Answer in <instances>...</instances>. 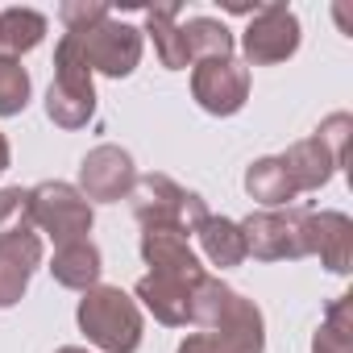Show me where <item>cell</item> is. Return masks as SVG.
<instances>
[{
	"label": "cell",
	"instance_id": "cell-1",
	"mask_svg": "<svg viewBox=\"0 0 353 353\" xmlns=\"http://www.w3.org/2000/svg\"><path fill=\"white\" fill-rule=\"evenodd\" d=\"M75 320H79V332L100 353H137L141 349V332H145L141 307L121 287L96 283L92 291H83V299L75 307Z\"/></svg>",
	"mask_w": 353,
	"mask_h": 353
},
{
	"label": "cell",
	"instance_id": "cell-2",
	"mask_svg": "<svg viewBox=\"0 0 353 353\" xmlns=\"http://www.w3.org/2000/svg\"><path fill=\"white\" fill-rule=\"evenodd\" d=\"M46 117L59 129H83L96 117V83H92V67L79 54L75 38L63 34L54 46V83L46 92Z\"/></svg>",
	"mask_w": 353,
	"mask_h": 353
},
{
	"label": "cell",
	"instance_id": "cell-3",
	"mask_svg": "<svg viewBox=\"0 0 353 353\" xmlns=\"http://www.w3.org/2000/svg\"><path fill=\"white\" fill-rule=\"evenodd\" d=\"M129 204H133V216H137L141 229H150V225H170V229L196 233V225L208 216L204 196L179 188L170 174H137V183H133V192H129Z\"/></svg>",
	"mask_w": 353,
	"mask_h": 353
},
{
	"label": "cell",
	"instance_id": "cell-4",
	"mask_svg": "<svg viewBox=\"0 0 353 353\" xmlns=\"http://www.w3.org/2000/svg\"><path fill=\"white\" fill-rule=\"evenodd\" d=\"M179 353H266V320L254 299L233 291L225 316L212 328H196L179 341Z\"/></svg>",
	"mask_w": 353,
	"mask_h": 353
},
{
	"label": "cell",
	"instance_id": "cell-5",
	"mask_svg": "<svg viewBox=\"0 0 353 353\" xmlns=\"http://www.w3.org/2000/svg\"><path fill=\"white\" fill-rule=\"evenodd\" d=\"M30 200H34V229H38V237H50L54 250L71 245V241H88L96 212L79 196L75 183L46 179V183L30 188Z\"/></svg>",
	"mask_w": 353,
	"mask_h": 353
},
{
	"label": "cell",
	"instance_id": "cell-6",
	"mask_svg": "<svg viewBox=\"0 0 353 353\" xmlns=\"http://www.w3.org/2000/svg\"><path fill=\"white\" fill-rule=\"evenodd\" d=\"M245 233V250L258 262H299L307 258V208H274L250 212L237 221Z\"/></svg>",
	"mask_w": 353,
	"mask_h": 353
},
{
	"label": "cell",
	"instance_id": "cell-7",
	"mask_svg": "<svg viewBox=\"0 0 353 353\" xmlns=\"http://www.w3.org/2000/svg\"><path fill=\"white\" fill-rule=\"evenodd\" d=\"M71 38L79 46V54L88 59L92 75H108V79L133 75L141 63V46H145V34L129 21H117V17H108L83 34H71Z\"/></svg>",
	"mask_w": 353,
	"mask_h": 353
},
{
	"label": "cell",
	"instance_id": "cell-8",
	"mask_svg": "<svg viewBox=\"0 0 353 353\" xmlns=\"http://www.w3.org/2000/svg\"><path fill=\"white\" fill-rule=\"evenodd\" d=\"M299 50V17L291 5H258L241 34L245 67H274Z\"/></svg>",
	"mask_w": 353,
	"mask_h": 353
},
{
	"label": "cell",
	"instance_id": "cell-9",
	"mask_svg": "<svg viewBox=\"0 0 353 353\" xmlns=\"http://www.w3.org/2000/svg\"><path fill=\"white\" fill-rule=\"evenodd\" d=\"M137 250H141V262L150 266L154 279H170V283L196 287L208 274L200 254L192 250V233H183V229L150 225V229H141V245Z\"/></svg>",
	"mask_w": 353,
	"mask_h": 353
},
{
	"label": "cell",
	"instance_id": "cell-10",
	"mask_svg": "<svg viewBox=\"0 0 353 353\" xmlns=\"http://www.w3.org/2000/svg\"><path fill=\"white\" fill-rule=\"evenodd\" d=\"M137 183V166L129 158V150L121 145H96L83 154L79 162V196L88 204H117V200H129Z\"/></svg>",
	"mask_w": 353,
	"mask_h": 353
},
{
	"label": "cell",
	"instance_id": "cell-11",
	"mask_svg": "<svg viewBox=\"0 0 353 353\" xmlns=\"http://www.w3.org/2000/svg\"><path fill=\"white\" fill-rule=\"evenodd\" d=\"M192 96L212 117H233L250 100V67L237 59H212L192 67Z\"/></svg>",
	"mask_w": 353,
	"mask_h": 353
},
{
	"label": "cell",
	"instance_id": "cell-12",
	"mask_svg": "<svg viewBox=\"0 0 353 353\" xmlns=\"http://www.w3.org/2000/svg\"><path fill=\"white\" fill-rule=\"evenodd\" d=\"M307 254L320 258L328 274L353 270V221L345 212H307Z\"/></svg>",
	"mask_w": 353,
	"mask_h": 353
},
{
	"label": "cell",
	"instance_id": "cell-13",
	"mask_svg": "<svg viewBox=\"0 0 353 353\" xmlns=\"http://www.w3.org/2000/svg\"><path fill=\"white\" fill-rule=\"evenodd\" d=\"M38 266H42V237L38 233L0 237V307L21 303Z\"/></svg>",
	"mask_w": 353,
	"mask_h": 353
},
{
	"label": "cell",
	"instance_id": "cell-14",
	"mask_svg": "<svg viewBox=\"0 0 353 353\" xmlns=\"http://www.w3.org/2000/svg\"><path fill=\"white\" fill-rule=\"evenodd\" d=\"M133 299H141V307L166 328H188L192 324V287H183V283L145 274V279H137Z\"/></svg>",
	"mask_w": 353,
	"mask_h": 353
},
{
	"label": "cell",
	"instance_id": "cell-15",
	"mask_svg": "<svg viewBox=\"0 0 353 353\" xmlns=\"http://www.w3.org/2000/svg\"><path fill=\"white\" fill-rule=\"evenodd\" d=\"M279 158H283V166H287V174H291V183H295L299 196L303 192H320L336 174V162H332V154L324 150V141L316 133L295 141V145H287V154H279Z\"/></svg>",
	"mask_w": 353,
	"mask_h": 353
},
{
	"label": "cell",
	"instance_id": "cell-16",
	"mask_svg": "<svg viewBox=\"0 0 353 353\" xmlns=\"http://www.w3.org/2000/svg\"><path fill=\"white\" fill-rule=\"evenodd\" d=\"M100 270H104V258L96 250V241H71V245H59L54 258H50V274L59 287L67 291H92L100 283Z\"/></svg>",
	"mask_w": 353,
	"mask_h": 353
},
{
	"label": "cell",
	"instance_id": "cell-17",
	"mask_svg": "<svg viewBox=\"0 0 353 353\" xmlns=\"http://www.w3.org/2000/svg\"><path fill=\"white\" fill-rule=\"evenodd\" d=\"M245 192H250V200H258L266 212L291 208V200H299V192H295V183H291V174H287V166H283L279 154L254 158V162L245 166Z\"/></svg>",
	"mask_w": 353,
	"mask_h": 353
},
{
	"label": "cell",
	"instance_id": "cell-18",
	"mask_svg": "<svg viewBox=\"0 0 353 353\" xmlns=\"http://www.w3.org/2000/svg\"><path fill=\"white\" fill-rule=\"evenodd\" d=\"M196 241H200V254H204L212 266H221V270L241 266V262L250 258L245 233H241V225L229 221V216H212V212H208V216L196 225Z\"/></svg>",
	"mask_w": 353,
	"mask_h": 353
},
{
	"label": "cell",
	"instance_id": "cell-19",
	"mask_svg": "<svg viewBox=\"0 0 353 353\" xmlns=\"http://www.w3.org/2000/svg\"><path fill=\"white\" fill-rule=\"evenodd\" d=\"M179 5H162V9H150L145 13V30L154 38V50H158V63L166 71H188L192 59H188V42H183V30H179Z\"/></svg>",
	"mask_w": 353,
	"mask_h": 353
},
{
	"label": "cell",
	"instance_id": "cell-20",
	"mask_svg": "<svg viewBox=\"0 0 353 353\" xmlns=\"http://www.w3.org/2000/svg\"><path fill=\"white\" fill-rule=\"evenodd\" d=\"M46 38V17L34 9H0V59L21 63V54H30L34 46H42Z\"/></svg>",
	"mask_w": 353,
	"mask_h": 353
},
{
	"label": "cell",
	"instance_id": "cell-21",
	"mask_svg": "<svg viewBox=\"0 0 353 353\" xmlns=\"http://www.w3.org/2000/svg\"><path fill=\"white\" fill-rule=\"evenodd\" d=\"M179 30H183V42H188V59H192V67H196V63H212V59H233L237 38L229 34L225 21H216V17H192V21L179 26Z\"/></svg>",
	"mask_w": 353,
	"mask_h": 353
},
{
	"label": "cell",
	"instance_id": "cell-22",
	"mask_svg": "<svg viewBox=\"0 0 353 353\" xmlns=\"http://www.w3.org/2000/svg\"><path fill=\"white\" fill-rule=\"evenodd\" d=\"M312 353H353V295H336L312 336Z\"/></svg>",
	"mask_w": 353,
	"mask_h": 353
},
{
	"label": "cell",
	"instance_id": "cell-23",
	"mask_svg": "<svg viewBox=\"0 0 353 353\" xmlns=\"http://www.w3.org/2000/svg\"><path fill=\"white\" fill-rule=\"evenodd\" d=\"M21 233H38L30 188H5L0 192V237H21Z\"/></svg>",
	"mask_w": 353,
	"mask_h": 353
},
{
	"label": "cell",
	"instance_id": "cell-24",
	"mask_svg": "<svg viewBox=\"0 0 353 353\" xmlns=\"http://www.w3.org/2000/svg\"><path fill=\"white\" fill-rule=\"evenodd\" d=\"M30 92H34L30 71H26L21 63H13V59H0V117H17V112H26Z\"/></svg>",
	"mask_w": 353,
	"mask_h": 353
},
{
	"label": "cell",
	"instance_id": "cell-25",
	"mask_svg": "<svg viewBox=\"0 0 353 353\" xmlns=\"http://www.w3.org/2000/svg\"><path fill=\"white\" fill-rule=\"evenodd\" d=\"M108 17H112V9L104 5V0H67V5L59 9V21H63L67 34H83V30L108 21Z\"/></svg>",
	"mask_w": 353,
	"mask_h": 353
},
{
	"label": "cell",
	"instance_id": "cell-26",
	"mask_svg": "<svg viewBox=\"0 0 353 353\" xmlns=\"http://www.w3.org/2000/svg\"><path fill=\"white\" fill-rule=\"evenodd\" d=\"M349 133H353V117H349V112H332V117H324L320 129H316V137L324 141V150L332 154L336 166H345V158H349Z\"/></svg>",
	"mask_w": 353,
	"mask_h": 353
},
{
	"label": "cell",
	"instance_id": "cell-27",
	"mask_svg": "<svg viewBox=\"0 0 353 353\" xmlns=\"http://www.w3.org/2000/svg\"><path fill=\"white\" fill-rule=\"evenodd\" d=\"M9 162H13V150H9V137H5V133H0V174H5V170H9Z\"/></svg>",
	"mask_w": 353,
	"mask_h": 353
},
{
	"label": "cell",
	"instance_id": "cell-28",
	"mask_svg": "<svg viewBox=\"0 0 353 353\" xmlns=\"http://www.w3.org/2000/svg\"><path fill=\"white\" fill-rule=\"evenodd\" d=\"M54 353H88V349H79V345H63V349H54Z\"/></svg>",
	"mask_w": 353,
	"mask_h": 353
}]
</instances>
